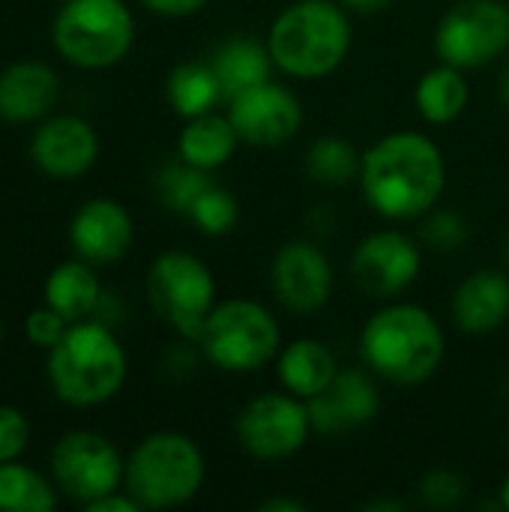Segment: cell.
Segmentation results:
<instances>
[{
    "mask_svg": "<svg viewBox=\"0 0 509 512\" xmlns=\"http://www.w3.org/2000/svg\"><path fill=\"white\" fill-rule=\"evenodd\" d=\"M369 512H402L405 504L402 501H375V504H366Z\"/></svg>",
    "mask_w": 509,
    "mask_h": 512,
    "instance_id": "74e56055",
    "label": "cell"
},
{
    "mask_svg": "<svg viewBox=\"0 0 509 512\" xmlns=\"http://www.w3.org/2000/svg\"><path fill=\"white\" fill-rule=\"evenodd\" d=\"M351 21L342 3L297 0L285 6L267 33V48L279 72L315 81L333 75L351 51Z\"/></svg>",
    "mask_w": 509,
    "mask_h": 512,
    "instance_id": "277c9868",
    "label": "cell"
},
{
    "mask_svg": "<svg viewBox=\"0 0 509 512\" xmlns=\"http://www.w3.org/2000/svg\"><path fill=\"white\" fill-rule=\"evenodd\" d=\"M261 512H306V504L294 501V498H267L264 504H258Z\"/></svg>",
    "mask_w": 509,
    "mask_h": 512,
    "instance_id": "8d00e7d4",
    "label": "cell"
},
{
    "mask_svg": "<svg viewBox=\"0 0 509 512\" xmlns=\"http://www.w3.org/2000/svg\"><path fill=\"white\" fill-rule=\"evenodd\" d=\"M153 15L162 18H189L195 12H201L210 0H141Z\"/></svg>",
    "mask_w": 509,
    "mask_h": 512,
    "instance_id": "836d02e7",
    "label": "cell"
},
{
    "mask_svg": "<svg viewBox=\"0 0 509 512\" xmlns=\"http://www.w3.org/2000/svg\"><path fill=\"white\" fill-rule=\"evenodd\" d=\"M54 51L78 69L117 66L135 42V18L123 0H63L51 24Z\"/></svg>",
    "mask_w": 509,
    "mask_h": 512,
    "instance_id": "52a82bcc",
    "label": "cell"
},
{
    "mask_svg": "<svg viewBox=\"0 0 509 512\" xmlns=\"http://www.w3.org/2000/svg\"><path fill=\"white\" fill-rule=\"evenodd\" d=\"M312 429L318 435H345L369 426L381 411V393L369 372L339 369V375L309 402Z\"/></svg>",
    "mask_w": 509,
    "mask_h": 512,
    "instance_id": "2e32d148",
    "label": "cell"
},
{
    "mask_svg": "<svg viewBox=\"0 0 509 512\" xmlns=\"http://www.w3.org/2000/svg\"><path fill=\"white\" fill-rule=\"evenodd\" d=\"M423 270L420 243L399 231L384 228L357 243L351 255V276L357 288L375 300H393L405 294Z\"/></svg>",
    "mask_w": 509,
    "mask_h": 512,
    "instance_id": "7c38bea8",
    "label": "cell"
},
{
    "mask_svg": "<svg viewBox=\"0 0 509 512\" xmlns=\"http://www.w3.org/2000/svg\"><path fill=\"white\" fill-rule=\"evenodd\" d=\"M147 300L153 312L183 339L198 342L216 300V279L210 267L183 249L162 252L147 270Z\"/></svg>",
    "mask_w": 509,
    "mask_h": 512,
    "instance_id": "ba28073f",
    "label": "cell"
},
{
    "mask_svg": "<svg viewBox=\"0 0 509 512\" xmlns=\"http://www.w3.org/2000/svg\"><path fill=\"white\" fill-rule=\"evenodd\" d=\"M30 159L51 180H78L99 159V135L84 117H48L30 135Z\"/></svg>",
    "mask_w": 509,
    "mask_h": 512,
    "instance_id": "9a60e30c",
    "label": "cell"
},
{
    "mask_svg": "<svg viewBox=\"0 0 509 512\" xmlns=\"http://www.w3.org/2000/svg\"><path fill=\"white\" fill-rule=\"evenodd\" d=\"M240 447L258 462H285L297 456L312 429L306 399L282 390V393H261L249 399L234 423Z\"/></svg>",
    "mask_w": 509,
    "mask_h": 512,
    "instance_id": "8fae6325",
    "label": "cell"
},
{
    "mask_svg": "<svg viewBox=\"0 0 509 512\" xmlns=\"http://www.w3.org/2000/svg\"><path fill=\"white\" fill-rule=\"evenodd\" d=\"M126 351L114 330L96 318L69 324L48 351V384L69 408H99L126 384Z\"/></svg>",
    "mask_w": 509,
    "mask_h": 512,
    "instance_id": "3957f363",
    "label": "cell"
},
{
    "mask_svg": "<svg viewBox=\"0 0 509 512\" xmlns=\"http://www.w3.org/2000/svg\"><path fill=\"white\" fill-rule=\"evenodd\" d=\"M498 93H501V102L509 108V57L504 63V72H501V81H498Z\"/></svg>",
    "mask_w": 509,
    "mask_h": 512,
    "instance_id": "f35d334b",
    "label": "cell"
},
{
    "mask_svg": "<svg viewBox=\"0 0 509 512\" xmlns=\"http://www.w3.org/2000/svg\"><path fill=\"white\" fill-rule=\"evenodd\" d=\"M42 294H45V306L60 312L69 324H75L96 315L105 291L99 285V276L93 273V264L78 258V261L57 264L48 273Z\"/></svg>",
    "mask_w": 509,
    "mask_h": 512,
    "instance_id": "7402d4cb",
    "label": "cell"
},
{
    "mask_svg": "<svg viewBox=\"0 0 509 512\" xmlns=\"http://www.w3.org/2000/svg\"><path fill=\"white\" fill-rule=\"evenodd\" d=\"M276 372H279L282 390L309 402L339 375V363H336V354L324 342L294 339L291 345L279 351Z\"/></svg>",
    "mask_w": 509,
    "mask_h": 512,
    "instance_id": "ffe728a7",
    "label": "cell"
},
{
    "mask_svg": "<svg viewBox=\"0 0 509 512\" xmlns=\"http://www.w3.org/2000/svg\"><path fill=\"white\" fill-rule=\"evenodd\" d=\"M210 66L222 84V93H225V102L255 84H264L270 81L273 75V54L267 45H261L258 39H249V36H234L228 42H222L216 48V54L210 57Z\"/></svg>",
    "mask_w": 509,
    "mask_h": 512,
    "instance_id": "603a6c76",
    "label": "cell"
},
{
    "mask_svg": "<svg viewBox=\"0 0 509 512\" xmlns=\"http://www.w3.org/2000/svg\"><path fill=\"white\" fill-rule=\"evenodd\" d=\"M30 444V420L12 405H0V462H15Z\"/></svg>",
    "mask_w": 509,
    "mask_h": 512,
    "instance_id": "1f68e13d",
    "label": "cell"
},
{
    "mask_svg": "<svg viewBox=\"0 0 509 512\" xmlns=\"http://www.w3.org/2000/svg\"><path fill=\"white\" fill-rule=\"evenodd\" d=\"M60 99V75L42 60H18L0 72V120L39 123Z\"/></svg>",
    "mask_w": 509,
    "mask_h": 512,
    "instance_id": "ac0fdd59",
    "label": "cell"
},
{
    "mask_svg": "<svg viewBox=\"0 0 509 512\" xmlns=\"http://www.w3.org/2000/svg\"><path fill=\"white\" fill-rule=\"evenodd\" d=\"M66 330H69V321H66L60 312H54L51 306L33 309V312L27 315V321H24V336H27V342L36 345V348H42V351H51V348L66 336Z\"/></svg>",
    "mask_w": 509,
    "mask_h": 512,
    "instance_id": "d6a6232c",
    "label": "cell"
},
{
    "mask_svg": "<svg viewBox=\"0 0 509 512\" xmlns=\"http://www.w3.org/2000/svg\"><path fill=\"white\" fill-rule=\"evenodd\" d=\"M126 462L99 432L75 429L51 447V480L60 495L87 507L120 489Z\"/></svg>",
    "mask_w": 509,
    "mask_h": 512,
    "instance_id": "30bf717a",
    "label": "cell"
},
{
    "mask_svg": "<svg viewBox=\"0 0 509 512\" xmlns=\"http://www.w3.org/2000/svg\"><path fill=\"white\" fill-rule=\"evenodd\" d=\"M0 345H3V321H0Z\"/></svg>",
    "mask_w": 509,
    "mask_h": 512,
    "instance_id": "b9f144b4",
    "label": "cell"
},
{
    "mask_svg": "<svg viewBox=\"0 0 509 512\" xmlns=\"http://www.w3.org/2000/svg\"><path fill=\"white\" fill-rule=\"evenodd\" d=\"M420 237L435 252H453V249L465 246V240H468V222L456 210H429Z\"/></svg>",
    "mask_w": 509,
    "mask_h": 512,
    "instance_id": "f546056e",
    "label": "cell"
},
{
    "mask_svg": "<svg viewBox=\"0 0 509 512\" xmlns=\"http://www.w3.org/2000/svg\"><path fill=\"white\" fill-rule=\"evenodd\" d=\"M366 204L390 222L423 219L444 195L447 162L441 147L423 132H390L378 138L360 165Z\"/></svg>",
    "mask_w": 509,
    "mask_h": 512,
    "instance_id": "6da1fadb",
    "label": "cell"
},
{
    "mask_svg": "<svg viewBox=\"0 0 509 512\" xmlns=\"http://www.w3.org/2000/svg\"><path fill=\"white\" fill-rule=\"evenodd\" d=\"M504 261H507V267H509V240H507V246H504Z\"/></svg>",
    "mask_w": 509,
    "mask_h": 512,
    "instance_id": "60d3db41",
    "label": "cell"
},
{
    "mask_svg": "<svg viewBox=\"0 0 509 512\" xmlns=\"http://www.w3.org/2000/svg\"><path fill=\"white\" fill-rule=\"evenodd\" d=\"M450 312L459 330L471 336L498 330L509 318V276L501 270H474L453 291Z\"/></svg>",
    "mask_w": 509,
    "mask_h": 512,
    "instance_id": "d6986e66",
    "label": "cell"
},
{
    "mask_svg": "<svg viewBox=\"0 0 509 512\" xmlns=\"http://www.w3.org/2000/svg\"><path fill=\"white\" fill-rule=\"evenodd\" d=\"M444 330L432 312L414 303L381 306L360 333V357L378 378L417 387L444 363Z\"/></svg>",
    "mask_w": 509,
    "mask_h": 512,
    "instance_id": "7a4b0ae2",
    "label": "cell"
},
{
    "mask_svg": "<svg viewBox=\"0 0 509 512\" xmlns=\"http://www.w3.org/2000/svg\"><path fill=\"white\" fill-rule=\"evenodd\" d=\"M57 507V486L39 471L15 462H0V512H51Z\"/></svg>",
    "mask_w": 509,
    "mask_h": 512,
    "instance_id": "484cf974",
    "label": "cell"
},
{
    "mask_svg": "<svg viewBox=\"0 0 509 512\" xmlns=\"http://www.w3.org/2000/svg\"><path fill=\"white\" fill-rule=\"evenodd\" d=\"M192 225L207 234V237H225L237 228L240 222V201L234 198V192H228L225 186L213 183L210 189L201 192V198L192 204L189 210Z\"/></svg>",
    "mask_w": 509,
    "mask_h": 512,
    "instance_id": "f1b7e54d",
    "label": "cell"
},
{
    "mask_svg": "<svg viewBox=\"0 0 509 512\" xmlns=\"http://www.w3.org/2000/svg\"><path fill=\"white\" fill-rule=\"evenodd\" d=\"M360 165V150L339 135H324L306 150V174L321 186H348L360 177Z\"/></svg>",
    "mask_w": 509,
    "mask_h": 512,
    "instance_id": "4316f807",
    "label": "cell"
},
{
    "mask_svg": "<svg viewBox=\"0 0 509 512\" xmlns=\"http://www.w3.org/2000/svg\"><path fill=\"white\" fill-rule=\"evenodd\" d=\"M462 72L465 69L450 66V63H438L429 72H423V78L417 81V90H414V102L426 123L450 126L465 114L471 90H468V81Z\"/></svg>",
    "mask_w": 509,
    "mask_h": 512,
    "instance_id": "cb8c5ba5",
    "label": "cell"
},
{
    "mask_svg": "<svg viewBox=\"0 0 509 512\" xmlns=\"http://www.w3.org/2000/svg\"><path fill=\"white\" fill-rule=\"evenodd\" d=\"M498 507H501V510H509V474L504 477L501 489H498Z\"/></svg>",
    "mask_w": 509,
    "mask_h": 512,
    "instance_id": "ab89813d",
    "label": "cell"
},
{
    "mask_svg": "<svg viewBox=\"0 0 509 512\" xmlns=\"http://www.w3.org/2000/svg\"><path fill=\"white\" fill-rule=\"evenodd\" d=\"M135 240L129 210L114 198L84 201L69 222V243L87 264H114L126 258Z\"/></svg>",
    "mask_w": 509,
    "mask_h": 512,
    "instance_id": "e0dca14e",
    "label": "cell"
},
{
    "mask_svg": "<svg viewBox=\"0 0 509 512\" xmlns=\"http://www.w3.org/2000/svg\"><path fill=\"white\" fill-rule=\"evenodd\" d=\"M270 285L276 300L297 312L312 315L327 306L336 276L330 258L309 240H288L279 246L270 264Z\"/></svg>",
    "mask_w": 509,
    "mask_h": 512,
    "instance_id": "5bb4252c",
    "label": "cell"
},
{
    "mask_svg": "<svg viewBox=\"0 0 509 512\" xmlns=\"http://www.w3.org/2000/svg\"><path fill=\"white\" fill-rule=\"evenodd\" d=\"M509 51V6L504 0H459L435 30V54L459 69H480Z\"/></svg>",
    "mask_w": 509,
    "mask_h": 512,
    "instance_id": "9c48e42d",
    "label": "cell"
},
{
    "mask_svg": "<svg viewBox=\"0 0 509 512\" xmlns=\"http://www.w3.org/2000/svg\"><path fill=\"white\" fill-rule=\"evenodd\" d=\"M345 9H351V12H357V15H378V12H384L393 0H339Z\"/></svg>",
    "mask_w": 509,
    "mask_h": 512,
    "instance_id": "d590c367",
    "label": "cell"
},
{
    "mask_svg": "<svg viewBox=\"0 0 509 512\" xmlns=\"http://www.w3.org/2000/svg\"><path fill=\"white\" fill-rule=\"evenodd\" d=\"M240 147V135L231 123L228 114H201L186 120V126L180 129L177 138V156L195 168L204 171H216L222 165H228L234 159Z\"/></svg>",
    "mask_w": 509,
    "mask_h": 512,
    "instance_id": "44dd1931",
    "label": "cell"
},
{
    "mask_svg": "<svg viewBox=\"0 0 509 512\" xmlns=\"http://www.w3.org/2000/svg\"><path fill=\"white\" fill-rule=\"evenodd\" d=\"M210 186H213L210 171L195 168V165H189V162H183V159L162 165L159 174H156V195H159V201H162L168 210L180 213V216H189L192 204H195V201L201 198V192L210 189Z\"/></svg>",
    "mask_w": 509,
    "mask_h": 512,
    "instance_id": "83f0119b",
    "label": "cell"
},
{
    "mask_svg": "<svg viewBox=\"0 0 509 512\" xmlns=\"http://www.w3.org/2000/svg\"><path fill=\"white\" fill-rule=\"evenodd\" d=\"M87 512H141L144 507L126 492V495H120V489L117 492H111V495H105V498H99V501H93V504H87L84 507Z\"/></svg>",
    "mask_w": 509,
    "mask_h": 512,
    "instance_id": "e575fe53",
    "label": "cell"
},
{
    "mask_svg": "<svg viewBox=\"0 0 509 512\" xmlns=\"http://www.w3.org/2000/svg\"><path fill=\"white\" fill-rule=\"evenodd\" d=\"M420 498L432 510H453L465 501V480L450 468H435L420 480Z\"/></svg>",
    "mask_w": 509,
    "mask_h": 512,
    "instance_id": "4dcf8cb0",
    "label": "cell"
},
{
    "mask_svg": "<svg viewBox=\"0 0 509 512\" xmlns=\"http://www.w3.org/2000/svg\"><path fill=\"white\" fill-rule=\"evenodd\" d=\"M204 453L183 432H153L126 459L123 486L144 510L189 504L204 486Z\"/></svg>",
    "mask_w": 509,
    "mask_h": 512,
    "instance_id": "5b68a950",
    "label": "cell"
},
{
    "mask_svg": "<svg viewBox=\"0 0 509 512\" xmlns=\"http://www.w3.org/2000/svg\"><path fill=\"white\" fill-rule=\"evenodd\" d=\"M165 96H168V105L174 108V114H180L183 120L210 114L225 99L210 60L207 63L189 60V63L174 66L165 81Z\"/></svg>",
    "mask_w": 509,
    "mask_h": 512,
    "instance_id": "d4e9b609",
    "label": "cell"
},
{
    "mask_svg": "<svg viewBox=\"0 0 509 512\" xmlns=\"http://www.w3.org/2000/svg\"><path fill=\"white\" fill-rule=\"evenodd\" d=\"M204 357L231 375L264 369L282 351V330L273 312L246 297L219 300L198 336Z\"/></svg>",
    "mask_w": 509,
    "mask_h": 512,
    "instance_id": "8992f818",
    "label": "cell"
},
{
    "mask_svg": "<svg viewBox=\"0 0 509 512\" xmlns=\"http://www.w3.org/2000/svg\"><path fill=\"white\" fill-rule=\"evenodd\" d=\"M228 117L243 144L252 147H282L303 126L300 99L276 84L264 81L228 99Z\"/></svg>",
    "mask_w": 509,
    "mask_h": 512,
    "instance_id": "4fadbf2b",
    "label": "cell"
}]
</instances>
